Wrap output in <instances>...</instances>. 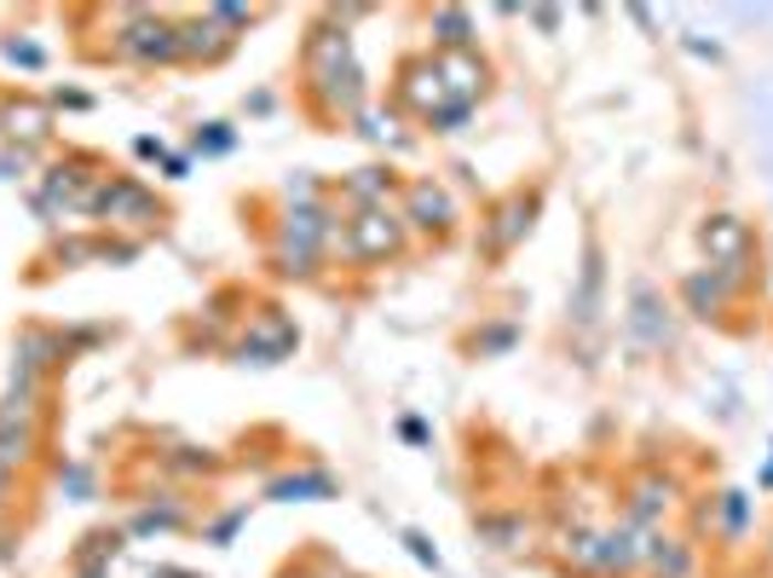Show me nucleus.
<instances>
[{
  "instance_id": "f257e3e1",
  "label": "nucleus",
  "mask_w": 773,
  "mask_h": 578,
  "mask_svg": "<svg viewBox=\"0 0 773 578\" xmlns=\"http://www.w3.org/2000/svg\"><path fill=\"white\" fill-rule=\"evenodd\" d=\"M121 53H134V59H173L179 53V30H168V23H134V30L121 35Z\"/></svg>"
},
{
  "instance_id": "f03ea898",
  "label": "nucleus",
  "mask_w": 773,
  "mask_h": 578,
  "mask_svg": "<svg viewBox=\"0 0 773 578\" xmlns=\"http://www.w3.org/2000/svg\"><path fill=\"white\" fill-rule=\"evenodd\" d=\"M98 209H105L110 220H127V225H145L150 214H157V203H150L139 186H127V180H116L110 191H98Z\"/></svg>"
},
{
  "instance_id": "7ed1b4c3",
  "label": "nucleus",
  "mask_w": 773,
  "mask_h": 578,
  "mask_svg": "<svg viewBox=\"0 0 773 578\" xmlns=\"http://www.w3.org/2000/svg\"><path fill=\"white\" fill-rule=\"evenodd\" d=\"M705 249H710V255H721L728 266H739V261H744V225H739L733 214L710 220V225H705Z\"/></svg>"
},
{
  "instance_id": "20e7f679",
  "label": "nucleus",
  "mask_w": 773,
  "mask_h": 578,
  "mask_svg": "<svg viewBox=\"0 0 773 578\" xmlns=\"http://www.w3.org/2000/svg\"><path fill=\"white\" fill-rule=\"evenodd\" d=\"M393 243H399V232H393V220H386V214H364L352 225V249H358V255H393Z\"/></svg>"
},
{
  "instance_id": "39448f33",
  "label": "nucleus",
  "mask_w": 773,
  "mask_h": 578,
  "mask_svg": "<svg viewBox=\"0 0 773 578\" xmlns=\"http://www.w3.org/2000/svg\"><path fill=\"white\" fill-rule=\"evenodd\" d=\"M272 497H335L329 474H295V481H277Z\"/></svg>"
},
{
  "instance_id": "423d86ee",
  "label": "nucleus",
  "mask_w": 773,
  "mask_h": 578,
  "mask_svg": "<svg viewBox=\"0 0 773 578\" xmlns=\"http://www.w3.org/2000/svg\"><path fill=\"white\" fill-rule=\"evenodd\" d=\"M313 243H318V214H313V209L289 214V249H295V261L313 255Z\"/></svg>"
},
{
  "instance_id": "0eeeda50",
  "label": "nucleus",
  "mask_w": 773,
  "mask_h": 578,
  "mask_svg": "<svg viewBox=\"0 0 773 578\" xmlns=\"http://www.w3.org/2000/svg\"><path fill=\"white\" fill-rule=\"evenodd\" d=\"M410 209H416L422 225H440L445 220V197L433 191V186H416V191H410Z\"/></svg>"
},
{
  "instance_id": "6e6552de",
  "label": "nucleus",
  "mask_w": 773,
  "mask_h": 578,
  "mask_svg": "<svg viewBox=\"0 0 773 578\" xmlns=\"http://www.w3.org/2000/svg\"><path fill=\"white\" fill-rule=\"evenodd\" d=\"M30 451V429H0V463H18Z\"/></svg>"
},
{
  "instance_id": "1a4fd4ad",
  "label": "nucleus",
  "mask_w": 773,
  "mask_h": 578,
  "mask_svg": "<svg viewBox=\"0 0 773 578\" xmlns=\"http://www.w3.org/2000/svg\"><path fill=\"white\" fill-rule=\"evenodd\" d=\"M440 75H456V82H451L456 93H474V75H479V70H474V59H445Z\"/></svg>"
},
{
  "instance_id": "9d476101",
  "label": "nucleus",
  "mask_w": 773,
  "mask_h": 578,
  "mask_svg": "<svg viewBox=\"0 0 773 578\" xmlns=\"http://www.w3.org/2000/svg\"><path fill=\"white\" fill-rule=\"evenodd\" d=\"M46 354H53V341H46V336H23V370H41Z\"/></svg>"
},
{
  "instance_id": "9b49d317",
  "label": "nucleus",
  "mask_w": 773,
  "mask_h": 578,
  "mask_svg": "<svg viewBox=\"0 0 773 578\" xmlns=\"http://www.w3.org/2000/svg\"><path fill=\"white\" fill-rule=\"evenodd\" d=\"M105 561H116V538H93V549L82 556V567H87V572H98Z\"/></svg>"
},
{
  "instance_id": "f8f14e48",
  "label": "nucleus",
  "mask_w": 773,
  "mask_h": 578,
  "mask_svg": "<svg viewBox=\"0 0 773 578\" xmlns=\"http://www.w3.org/2000/svg\"><path fill=\"white\" fill-rule=\"evenodd\" d=\"M440 30H445V41H468V18H462V12H440Z\"/></svg>"
},
{
  "instance_id": "ddd939ff",
  "label": "nucleus",
  "mask_w": 773,
  "mask_h": 578,
  "mask_svg": "<svg viewBox=\"0 0 773 578\" xmlns=\"http://www.w3.org/2000/svg\"><path fill=\"white\" fill-rule=\"evenodd\" d=\"M404 544H410V556H416V561H427V567H440V549H433L427 538H416V533H410Z\"/></svg>"
},
{
  "instance_id": "4468645a",
  "label": "nucleus",
  "mask_w": 773,
  "mask_h": 578,
  "mask_svg": "<svg viewBox=\"0 0 773 578\" xmlns=\"http://www.w3.org/2000/svg\"><path fill=\"white\" fill-rule=\"evenodd\" d=\"M7 59H18V64H41V53H35V46H18V41L7 46Z\"/></svg>"
},
{
  "instance_id": "2eb2a0df",
  "label": "nucleus",
  "mask_w": 773,
  "mask_h": 578,
  "mask_svg": "<svg viewBox=\"0 0 773 578\" xmlns=\"http://www.w3.org/2000/svg\"><path fill=\"white\" fill-rule=\"evenodd\" d=\"M64 481H70V492H75V497H87V469H70Z\"/></svg>"
},
{
  "instance_id": "dca6fc26",
  "label": "nucleus",
  "mask_w": 773,
  "mask_h": 578,
  "mask_svg": "<svg viewBox=\"0 0 773 578\" xmlns=\"http://www.w3.org/2000/svg\"><path fill=\"white\" fill-rule=\"evenodd\" d=\"M728 526H744V497H739V492L728 497Z\"/></svg>"
},
{
  "instance_id": "f3484780",
  "label": "nucleus",
  "mask_w": 773,
  "mask_h": 578,
  "mask_svg": "<svg viewBox=\"0 0 773 578\" xmlns=\"http://www.w3.org/2000/svg\"><path fill=\"white\" fill-rule=\"evenodd\" d=\"M0 486H7V463H0Z\"/></svg>"
},
{
  "instance_id": "a211bd4d",
  "label": "nucleus",
  "mask_w": 773,
  "mask_h": 578,
  "mask_svg": "<svg viewBox=\"0 0 773 578\" xmlns=\"http://www.w3.org/2000/svg\"><path fill=\"white\" fill-rule=\"evenodd\" d=\"M87 578H98V572H87Z\"/></svg>"
}]
</instances>
